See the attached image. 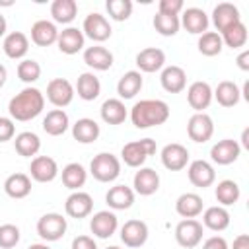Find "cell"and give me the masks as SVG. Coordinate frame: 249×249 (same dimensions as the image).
Masks as SVG:
<instances>
[{
  "mask_svg": "<svg viewBox=\"0 0 249 249\" xmlns=\"http://www.w3.org/2000/svg\"><path fill=\"white\" fill-rule=\"evenodd\" d=\"M169 119V105L161 99H140L130 109V121L136 128L163 124Z\"/></svg>",
  "mask_w": 249,
  "mask_h": 249,
  "instance_id": "cell-2",
  "label": "cell"
},
{
  "mask_svg": "<svg viewBox=\"0 0 249 249\" xmlns=\"http://www.w3.org/2000/svg\"><path fill=\"white\" fill-rule=\"evenodd\" d=\"M16 134V124L10 117H0V142L12 140Z\"/></svg>",
  "mask_w": 249,
  "mask_h": 249,
  "instance_id": "cell-48",
  "label": "cell"
},
{
  "mask_svg": "<svg viewBox=\"0 0 249 249\" xmlns=\"http://www.w3.org/2000/svg\"><path fill=\"white\" fill-rule=\"evenodd\" d=\"M148 239V226L142 220H126L121 228V241L126 247H142Z\"/></svg>",
  "mask_w": 249,
  "mask_h": 249,
  "instance_id": "cell-15",
  "label": "cell"
},
{
  "mask_svg": "<svg viewBox=\"0 0 249 249\" xmlns=\"http://www.w3.org/2000/svg\"><path fill=\"white\" fill-rule=\"evenodd\" d=\"M105 202L113 210H126L134 202V191L130 187H126V185H115V187H111L107 191Z\"/></svg>",
  "mask_w": 249,
  "mask_h": 249,
  "instance_id": "cell-27",
  "label": "cell"
},
{
  "mask_svg": "<svg viewBox=\"0 0 249 249\" xmlns=\"http://www.w3.org/2000/svg\"><path fill=\"white\" fill-rule=\"evenodd\" d=\"M82 33H84V37H89L95 43H103V41H107L111 37L113 31H111V25H109L105 16H101L97 12H91L84 19Z\"/></svg>",
  "mask_w": 249,
  "mask_h": 249,
  "instance_id": "cell-7",
  "label": "cell"
},
{
  "mask_svg": "<svg viewBox=\"0 0 249 249\" xmlns=\"http://www.w3.org/2000/svg\"><path fill=\"white\" fill-rule=\"evenodd\" d=\"M19 241V228L14 224H2L0 226V247L12 249Z\"/></svg>",
  "mask_w": 249,
  "mask_h": 249,
  "instance_id": "cell-46",
  "label": "cell"
},
{
  "mask_svg": "<svg viewBox=\"0 0 249 249\" xmlns=\"http://www.w3.org/2000/svg\"><path fill=\"white\" fill-rule=\"evenodd\" d=\"M29 173L37 183H51L58 175V165L51 156H35L31 160Z\"/></svg>",
  "mask_w": 249,
  "mask_h": 249,
  "instance_id": "cell-14",
  "label": "cell"
},
{
  "mask_svg": "<svg viewBox=\"0 0 249 249\" xmlns=\"http://www.w3.org/2000/svg\"><path fill=\"white\" fill-rule=\"evenodd\" d=\"M179 21H181V25H183L189 33H193V35H202V33L208 29V23H210L206 12L200 10V8H185Z\"/></svg>",
  "mask_w": 249,
  "mask_h": 249,
  "instance_id": "cell-21",
  "label": "cell"
},
{
  "mask_svg": "<svg viewBox=\"0 0 249 249\" xmlns=\"http://www.w3.org/2000/svg\"><path fill=\"white\" fill-rule=\"evenodd\" d=\"M47 99L54 107L62 109V107L72 103V99H74V86L66 78H53L47 84Z\"/></svg>",
  "mask_w": 249,
  "mask_h": 249,
  "instance_id": "cell-8",
  "label": "cell"
},
{
  "mask_svg": "<svg viewBox=\"0 0 249 249\" xmlns=\"http://www.w3.org/2000/svg\"><path fill=\"white\" fill-rule=\"evenodd\" d=\"M18 78L25 84H31V82H37L41 78V64L33 58H23L19 64H18Z\"/></svg>",
  "mask_w": 249,
  "mask_h": 249,
  "instance_id": "cell-45",
  "label": "cell"
},
{
  "mask_svg": "<svg viewBox=\"0 0 249 249\" xmlns=\"http://www.w3.org/2000/svg\"><path fill=\"white\" fill-rule=\"evenodd\" d=\"M187 101L196 113H204V109L212 103V88L208 82L196 80L187 89Z\"/></svg>",
  "mask_w": 249,
  "mask_h": 249,
  "instance_id": "cell-16",
  "label": "cell"
},
{
  "mask_svg": "<svg viewBox=\"0 0 249 249\" xmlns=\"http://www.w3.org/2000/svg\"><path fill=\"white\" fill-rule=\"evenodd\" d=\"M212 97H216V101L222 105V107H233L239 103L241 99V89L237 88L235 82H230V80H224L216 86V89L212 91Z\"/></svg>",
  "mask_w": 249,
  "mask_h": 249,
  "instance_id": "cell-32",
  "label": "cell"
},
{
  "mask_svg": "<svg viewBox=\"0 0 249 249\" xmlns=\"http://www.w3.org/2000/svg\"><path fill=\"white\" fill-rule=\"evenodd\" d=\"M160 82H161V88L167 91V93H179L185 89L187 86V74L181 66H165L161 70V76H160Z\"/></svg>",
  "mask_w": 249,
  "mask_h": 249,
  "instance_id": "cell-23",
  "label": "cell"
},
{
  "mask_svg": "<svg viewBox=\"0 0 249 249\" xmlns=\"http://www.w3.org/2000/svg\"><path fill=\"white\" fill-rule=\"evenodd\" d=\"M117 228H119V220H117L115 212H111V210H99L89 220V230L99 239L111 237L117 231Z\"/></svg>",
  "mask_w": 249,
  "mask_h": 249,
  "instance_id": "cell-10",
  "label": "cell"
},
{
  "mask_svg": "<svg viewBox=\"0 0 249 249\" xmlns=\"http://www.w3.org/2000/svg\"><path fill=\"white\" fill-rule=\"evenodd\" d=\"M4 191L12 198H25L31 193V177L25 173H12L4 181Z\"/></svg>",
  "mask_w": 249,
  "mask_h": 249,
  "instance_id": "cell-31",
  "label": "cell"
},
{
  "mask_svg": "<svg viewBox=\"0 0 249 249\" xmlns=\"http://www.w3.org/2000/svg\"><path fill=\"white\" fill-rule=\"evenodd\" d=\"M89 173L101 183H111L121 175V161L111 152H101L91 160Z\"/></svg>",
  "mask_w": 249,
  "mask_h": 249,
  "instance_id": "cell-3",
  "label": "cell"
},
{
  "mask_svg": "<svg viewBox=\"0 0 249 249\" xmlns=\"http://www.w3.org/2000/svg\"><path fill=\"white\" fill-rule=\"evenodd\" d=\"M220 37H222V43H224V45H228V47H231V49H241V47H245V43H247V27H245L243 21H237V23H233L231 27L224 29V31L220 33Z\"/></svg>",
  "mask_w": 249,
  "mask_h": 249,
  "instance_id": "cell-41",
  "label": "cell"
},
{
  "mask_svg": "<svg viewBox=\"0 0 249 249\" xmlns=\"http://www.w3.org/2000/svg\"><path fill=\"white\" fill-rule=\"evenodd\" d=\"M68 115L64 113V109H53L47 113V117L43 119V130L51 136H60L68 130Z\"/></svg>",
  "mask_w": 249,
  "mask_h": 249,
  "instance_id": "cell-34",
  "label": "cell"
},
{
  "mask_svg": "<svg viewBox=\"0 0 249 249\" xmlns=\"http://www.w3.org/2000/svg\"><path fill=\"white\" fill-rule=\"evenodd\" d=\"M107 249H121V247H117V245H111V247H107Z\"/></svg>",
  "mask_w": 249,
  "mask_h": 249,
  "instance_id": "cell-58",
  "label": "cell"
},
{
  "mask_svg": "<svg viewBox=\"0 0 249 249\" xmlns=\"http://www.w3.org/2000/svg\"><path fill=\"white\" fill-rule=\"evenodd\" d=\"M142 74L138 70H128L124 72L119 82H117V93L121 99H132L140 89H142Z\"/></svg>",
  "mask_w": 249,
  "mask_h": 249,
  "instance_id": "cell-29",
  "label": "cell"
},
{
  "mask_svg": "<svg viewBox=\"0 0 249 249\" xmlns=\"http://www.w3.org/2000/svg\"><path fill=\"white\" fill-rule=\"evenodd\" d=\"M202 249H230V247H228V241H226L224 237L212 235V237H208V239L204 241Z\"/></svg>",
  "mask_w": 249,
  "mask_h": 249,
  "instance_id": "cell-50",
  "label": "cell"
},
{
  "mask_svg": "<svg viewBox=\"0 0 249 249\" xmlns=\"http://www.w3.org/2000/svg\"><path fill=\"white\" fill-rule=\"evenodd\" d=\"M72 249H97V245L89 235H78L72 239Z\"/></svg>",
  "mask_w": 249,
  "mask_h": 249,
  "instance_id": "cell-49",
  "label": "cell"
},
{
  "mask_svg": "<svg viewBox=\"0 0 249 249\" xmlns=\"http://www.w3.org/2000/svg\"><path fill=\"white\" fill-rule=\"evenodd\" d=\"M6 27H8V23H6V18L0 14V37L6 33Z\"/></svg>",
  "mask_w": 249,
  "mask_h": 249,
  "instance_id": "cell-55",
  "label": "cell"
},
{
  "mask_svg": "<svg viewBox=\"0 0 249 249\" xmlns=\"http://www.w3.org/2000/svg\"><path fill=\"white\" fill-rule=\"evenodd\" d=\"M58 39V29L53 21L49 19H37L31 25V41L39 47H49L53 43H56Z\"/></svg>",
  "mask_w": 249,
  "mask_h": 249,
  "instance_id": "cell-24",
  "label": "cell"
},
{
  "mask_svg": "<svg viewBox=\"0 0 249 249\" xmlns=\"http://www.w3.org/2000/svg\"><path fill=\"white\" fill-rule=\"evenodd\" d=\"M161 163L169 171H181L189 163V150L177 142L165 144L161 148Z\"/></svg>",
  "mask_w": 249,
  "mask_h": 249,
  "instance_id": "cell-12",
  "label": "cell"
},
{
  "mask_svg": "<svg viewBox=\"0 0 249 249\" xmlns=\"http://www.w3.org/2000/svg\"><path fill=\"white\" fill-rule=\"evenodd\" d=\"M241 93H243V97H245V99H249V82H245V86H243V91H241Z\"/></svg>",
  "mask_w": 249,
  "mask_h": 249,
  "instance_id": "cell-57",
  "label": "cell"
},
{
  "mask_svg": "<svg viewBox=\"0 0 249 249\" xmlns=\"http://www.w3.org/2000/svg\"><path fill=\"white\" fill-rule=\"evenodd\" d=\"M198 51L204 54V56H216L222 53V37L218 31H204L200 37H198V43H196Z\"/></svg>",
  "mask_w": 249,
  "mask_h": 249,
  "instance_id": "cell-42",
  "label": "cell"
},
{
  "mask_svg": "<svg viewBox=\"0 0 249 249\" xmlns=\"http://www.w3.org/2000/svg\"><path fill=\"white\" fill-rule=\"evenodd\" d=\"M86 179H88V171L84 169L82 163L72 161V163L64 165V169H62V183H64L66 189L80 191V187L86 185Z\"/></svg>",
  "mask_w": 249,
  "mask_h": 249,
  "instance_id": "cell-37",
  "label": "cell"
},
{
  "mask_svg": "<svg viewBox=\"0 0 249 249\" xmlns=\"http://www.w3.org/2000/svg\"><path fill=\"white\" fill-rule=\"evenodd\" d=\"M51 16L56 23H70L78 16L76 0H54L51 4Z\"/></svg>",
  "mask_w": 249,
  "mask_h": 249,
  "instance_id": "cell-38",
  "label": "cell"
},
{
  "mask_svg": "<svg viewBox=\"0 0 249 249\" xmlns=\"http://www.w3.org/2000/svg\"><path fill=\"white\" fill-rule=\"evenodd\" d=\"M187 173H189V181L195 187H200V189L210 187L214 183V179H216V171H214L212 163H208L206 160H195V161H191Z\"/></svg>",
  "mask_w": 249,
  "mask_h": 249,
  "instance_id": "cell-17",
  "label": "cell"
},
{
  "mask_svg": "<svg viewBox=\"0 0 249 249\" xmlns=\"http://www.w3.org/2000/svg\"><path fill=\"white\" fill-rule=\"evenodd\" d=\"M84 62L93 70H109L113 66V53L101 45L88 47L84 51Z\"/></svg>",
  "mask_w": 249,
  "mask_h": 249,
  "instance_id": "cell-26",
  "label": "cell"
},
{
  "mask_svg": "<svg viewBox=\"0 0 249 249\" xmlns=\"http://www.w3.org/2000/svg\"><path fill=\"white\" fill-rule=\"evenodd\" d=\"M101 119L107 123V124H121L124 123L126 119V107L121 99L117 97H111V99H105L103 105H101Z\"/></svg>",
  "mask_w": 249,
  "mask_h": 249,
  "instance_id": "cell-35",
  "label": "cell"
},
{
  "mask_svg": "<svg viewBox=\"0 0 249 249\" xmlns=\"http://www.w3.org/2000/svg\"><path fill=\"white\" fill-rule=\"evenodd\" d=\"M45 107V95L37 88H23L19 93H16L8 103V113L12 121H31L35 119Z\"/></svg>",
  "mask_w": 249,
  "mask_h": 249,
  "instance_id": "cell-1",
  "label": "cell"
},
{
  "mask_svg": "<svg viewBox=\"0 0 249 249\" xmlns=\"http://www.w3.org/2000/svg\"><path fill=\"white\" fill-rule=\"evenodd\" d=\"M239 146L249 148V128H243V132H241V144Z\"/></svg>",
  "mask_w": 249,
  "mask_h": 249,
  "instance_id": "cell-53",
  "label": "cell"
},
{
  "mask_svg": "<svg viewBox=\"0 0 249 249\" xmlns=\"http://www.w3.org/2000/svg\"><path fill=\"white\" fill-rule=\"evenodd\" d=\"M99 124L93 121V119H78L74 124H72V136L74 140H78L80 144H91L99 138Z\"/></svg>",
  "mask_w": 249,
  "mask_h": 249,
  "instance_id": "cell-30",
  "label": "cell"
},
{
  "mask_svg": "<svg viewBox=\"0 0 249 249\" xmlns=\"http://www.w3.org/2000/svg\"><path fill=\"white\" fill-rule=\"evenodd\" d=\"M132 187L138 195L142 196H150L154 195L158 189H160V175L156 169L152 167H140L136 173H134V179H132Z\"/></svg>",
  "mask_w": 249,
  "mask_h": 249,
  "instance_id": "cell-18",
  "label": "cell"
},
{
  "mask_svg": "<svg viewBox=\"0 0 249 249\" xmlns=\"http://www.w3.org/2000/svg\"><path fill=\"white\" fill-rule=\"evenodd\" d=\"M239 154H241V146H239L237 140H231V138L218 140L210 148V158L218 165H230V163H233L239 158Z\"/></svg>",
  "mask_w": 249,
  "mask_h": 249,
  "instance_id": "cell-11",
  "label": "cell"
},
{
  "mask_svg": "<svg viewBox=\"0 0 249 249\" xmlns=\"http://www.w3.org/2000/svg\"><path fill=\"white\" fill-rule=\"evenodd\" d=\"M187 134L193 142H198V144H204L212 138L214 134V123L210 119V115L206 113H195L189 123H187Z\"/></svg>",
  "mask_w": 249,
  "mask_h": 249,
  "instance_id": "cell-9",
  "label": "cell"
},
{
  "mask_svg": "<svg viewBox=\"0 0 249 249\" xmlns=\"http://www.w3.org/2000/svg\"><path fill=\"white\" fill-rule=\"evenodd\" d=\"M105 10L115 21H124L132 14V2L130 0H107Z\"/></svg>",
  "mask_w": 249,
  "mask_h": 249,
  "instance_id": "cell-44",
  "label": "cell"
},
{
  "mask_svg": "<svg viewBox=\"0 0 249 249\" xmlns=\"http://www.w3.org/2000/svg\"><path fill=\"white\" fill-rule=\"evenodd\" d=\"M175 239L181 247L185 249H193L200 243L202 239V224L195 218H185L177 224L175 228Z\"/></svg>",
  "mask_w": 249,
  "mask_h": 249,
  "instance_id": "cell-6",
  "label": "cell"
},
{
  "mask_svg": "<svg viewBox=\"0 0 249 249\" xmlns=\"http://www.w3.org/2000/svg\"><path fill=\"white\" fill-rule=\"evenodd\" d=\"M84 33L82 29L78 27H66L62 31H58V39H56V45H58V51L64 53V54H76L78 51L84 49Z\"/></svg>",
  "mask_w": 249,
  "mask_h": 249,
  "instance_id": "cell-22",
  "label": "cell"
},
{
  "mask_svg": "<svg viewBox=\"0 0 249 249\" xmlns=\"http://www.w3.org/2000/svg\"><path fill=\"white\" fill-rule=\"evenodd\" d=\"M239 196H241V189H239V185L235 181L224 179V181L218 183L216 200L220 202V206H231V204H235L239 200Z\"/></svg>",
  "mask_w": 249,
  "mask_h": 249,
  "instance_id": "cell-40",
  "label": "cell"
},
{
  "mask_svg": "<svg viewBox=\"0 0 249 249\" xmlns=\"http://www.w3.org/2000/svg\"><path fill=\"white\" fill-rule=\"evenodd\" d=\"M27 249H51V247L45 245V243H33V245H29Z\"/></svg>",
  "mask_w": 249,
  "mask_h": 249,
  "instance_id": "cell-56",
  "label": "cell"
},
{
  "mask_svg": "<svg viewBox=\"0 0 249 249\" xmlns=\"http://www.w3.org/2000/svg\"><path fill=\"white\" fill-rule=\"evenodd\" d=\"M241 21V16H239V10L237 6L230 4V2H220L214 10H212V23L214 27L222 33L224 29L231 27L233 23Z\"/></svg>",
  "mask_w": 249,
  "mask_h": 249,
  "instance_id": "cell-19",
  "label": "cell"
},
{
  "mask_svg": "<svg viewBox=\"0 0 249 249\" xmlns=\"http://www.w3.org/2000/svg\"><path fill=\"white\" fill-rule=\"evenodd\" d=\"M66 228H68L66 218L62 214H56V212L43 214L37 222V233L45 241H58L66 233Z\"/></svg>",
  "mask_w": 249,
  "mask_h": 249,
  "instance_id": "cell-5",
  "label": "cell"
},
{
  "mask_svg": "<svg viewBox=\"0 0 249 249\" xmlns=\"http://www.w3.org/2000/svg\"><path fill=\"white\" fill-rule=\"evenodd\" d=\"M202 224L212 231H224L230 226V212L224 206H210L202 214Z\"/></svg>",
  "mask_w": 249,
  "mask_h": 249,
  "instance_id": "cell-36",
  "label": "cell"
},
{
  "mask_svg": "<svg viewBox=\"0 0 249 249\" xmlns=\"http://www.w3.org/2000/svg\"><path fill=\"white\" fill-rule=\"evenodd\" d=\"M154 27L160 35L163 37H173L179 27H181V21H179V16H165V14H156L154 16Z\"/></svg>",
  "mask_w": 249,
  "mask_h": 249,
  "instance_id": "cell-43",
  "label": "cell"
},
{
  "mask_svg": "<svg viewBox=\"0 0 249 249\" xmlns=\"http://www.w3.org/2000/svg\"><path fill=\"white\" fill-rule=\"evenodd\" d=\"M6 78H8V70H6L4 64H0V88L6 84Z\"/></svg>",
  "mask_w": 249,
  "mask_h": 249,
  "instance_id": "cell-54",
  "label": "cell"
},
{
  "mask_svg": "<svg viewBox=\"0 0 249 249\" xmlns=\"http://www.w3.org/2000/svg\"><path fill=\"white\" fill-rule=\"evenodd\" d=\"M154 154H156V142L152 138L128 142L121 150V158L128 167H140L148 160V156H154Z\"/></svg>",
  "mask_w": 249,
  "mask_h": 249,
  "instance_id": "cell-4",
  "label": "cell"
},
{
  "mask_svg": "<svg viewBox=\"0 0 249 249\" xmlns=\"http://www.w3.org/2000/svg\"><path fill=\"white\" fill-rule=\"evenodd\" d=\"M175 210L183 218H196L202 214V198L196 193H183L175 200Z\"/></svg>",
  "mask_w": 249,
  "mask_h": 249,
  "instance_id": "cell-33",
  "label": "cell"
},
{
  "mask_svg": "<svg viewBox=\"0 0 249 249\" xmlns=\"http://www.w3.org/2000/svg\"><path fill=\"white\" fill-rule=\"evenodd\" d=\"M76 91H78V97L84 99V101H93L99 97L101 93V82L99 78L93 74V72H84L78 76V82H76Z\"/></svg>",
  "mask_w": 249,
  "mask_h": 249,
  "instance_id": "cell-28",
  "label": "cell"
},
{
  "mask_svg": "<svg viewBox=\"0 0 249 249\" xmlns=\"http://www.w3.org/2000/svg\"><path fill=\"white\" fill-rule=\"evenodd\" d=\"M237 66L243 70V72H247L249 70V51H243V53H239V56H237Z\"/></svg>",
  "mask_w": 249,
  "mask_h": 249,
  "instance_id": "cell-52",
  "label": "cell"
},
{
  "mask_svg": "<svg viewBox=\"0 0 249 249\" xmlns=\"http://www.w3.org/2000/svg\"><path fill=\"white\" fill-rule=\"evenodd\" d=\"M231 249H249V235L247 233H241L233 239V245Z\"/></svg>",
  "mask_w": 249,
  "mask_h": 249,
  "instance_id": "cell-51",
  "label": "cell"
},
{
  "mask_svg": "<svg viewBox=\"0 0 249 249\" xmlns=\"http://www.w3.org/2000/svg\"><path fill=\"white\" fill-rule=\"evenodd\" d=\"M165 64V53L158 47H148V49H142L138 54H136V66L140 68V72H158L161 70Z\"/></svg>",
  "mask_w": 249,
  "mask_h": 249,
  "instance_id": "cell-20",
  "label": "cell"
},
{
  "mask_svg": "<svg viewBox=\"0 0 249 249\" xmlns=\"http://www.w3.org/2000/svg\"><path fill=\"white\" fill-rule=\"evenodd\" d=\"M14 146H16V152L23 158H31V156H37V152L41 150V140L35 132H19L14 140Z\"/></svg>",
  "mask_w": 249,
  "mask_h": 249,
  "instance_id": "cell-39",
  "label": "cell"
},
{
  "mask_svg": "<svg viewBox=\"0 0 249 249\" xmlns=\"http://www.w3.org/2000/svg\"><path fill=\"white\" fill-rule=\"evenodd\" d=\"M183 10H185L183 0H160L158 4V12L165 16H179V12Z\"/></svg>",
  "mask_w": 249,
  "mask_h": 249,
  "instance_id": "cell-47",
  "label": "cell"
},
{
  "mask_svg": "<svg viewBox=\"0 0 249 249\" xmlns=\"http://www.w3.org/2000/svg\"><path fill=\"white\" fill-rule=\"evenodd\" d=\"M64 210H66V214H68L70 218H76V220L86 218V216H89L91 210H93V198H91L89 193L74 191V193L66 198Z\"/></svg>",
  "mask_w": 249,
  "mask_h": 249,
  "instance_id": "cell-13",
  "label": "cell"
},
{
  "mask_svg": "<svg viewBox=\"0 0 249 249\" xmlns=\"http://www.w3.org/2000/svg\"><path fill=\"white\" fill-rule=\"evenodd\" d=\"M2 49H4L8 58H14V60L23 58L27 54V51H29V39L21 31H12V33H8L4 37Z\"/></svg>",
  "mask_w": 249,
  "mask_h": 249,
  "instance_id": "cell-25",
  "label": "cell"
}]
</instances>
